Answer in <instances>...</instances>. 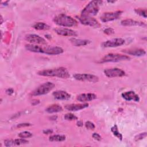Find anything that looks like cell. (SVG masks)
Instances as JSON below:
<instances>
[{
    "instance_id": "26",
    "label": "cell",
    "mask_w": 147,
    "mask_h": 147,
    "mask_svg": "<svg viewBox=\"0 0 147 147\" xmlns=\"http://www.w3.org/2000/svg\"><path fill=\"white\" fill-rule=\"evenodd\" d=\"M18 136L20 138H26L31 137L32 136V134L28 131H24L20 133Z\"/></svg>"
},
{
    "instance_id": "13",
    "label": "cell",
    "mask_w": 147,
    "mask_h": 147,
    "mask_svg": "<svg viewBox=\"0 0 147 147\" xmlns=\"http://www.w3.org/2000/svg\"><path fill=\"white\" fill-rule=\"evenodd\" d=\"M55 32L59 35L62 36H77L78 33L76 31L64 28H56L54 29Z\"/></svg>"
},
{
    "instance_id": "25",
    "label": "cell",
    "mask_w": 147,
    "mask_h": 147,
    "mask_svg": "<svg viewBox=\"0 0 147 147\" xmlns=\"http://www.w3.org/2000/svg\"><path fill=\"white\" fill-rule=\"evenodd\" d=\"M134 11L137 14H138L144 18H146L147 13H146V9H135Z\"/></svg>"
},
{
    "instance_id": "19",
    "label": "cell",
    "mask_w": 147,
    "mask_h": 147,
    "mask_svg": "<svg viewBox=\"0 0 147 147\" xmlns=\"http://www.w3.org/2000/svg\"><path fill=\"white\" fill-rule=\"evenodd\" d=\"M122 52H123L125 53H127L128 55L135 56H144L146 54V52L144 49H141V48H131V49H127L123 50Z\"/></svg>"
},
{
    "instance_id": "4",
    "label": "cell",
    "mask_w": 147,
    "mask_h": 147,
    "mask_svg": "<svg viewBox=\"0 0 147 147\" xmlns=\"http://www.w3.org/2000/svg\"><path fill=\"white\" fill-rule=\"evenodd\" d=\"M102 1H92L90 2L83 9L81 13L82 16L92 17L95 16L99 11V5L102 3Z\"/></svg>"
},
{
    "instance_id": "8",
    "label": "cell",
    "mask_w": 147,
    "mask_h": 147,
    "mask_svg": "<svg viewBox=\"0 0 147 147\" xmlns=\"http://www.w3.org/2000/svg\"><path fill=\"white\" fill-rule=\"evenodd\" d=\"M73 76L76 80L83 82L96 83L99 80V78L97 76L88 74H75Z\"/></svg>"
},
{
    "instance_id": "3",
    "label": "cell",
    "mask_w": 147,
    "mask_h": 147,
    "mask_svg": "<svg viewBox=\"0 0 147 147\" xmlns=\"http://www.w3.org/2000/svg\"><path fill=\"white\" fill-rule=\"evenodd\" d=\"M53 21L57 25L64 27H72L78 24V22L74 18L64 14H60L55 17Z\"/></svg>"
},
{
    "instance_id": "32",
    "label": "cell",
    "mask_w": 147,
    "mask_h": 147,
    "mask_svg": "<svg viewBox=\"0 0 147 147\" xmlns=\"http://www.w3.org/2000/svg\"><path fill=\"white\" fill-rule=\"evenodd\" d=\"M103 32L106 34H112L114 33V30L111 28H108L105 29Z\"/></svg>"
},
{
    "instance_id": "28",
    "label": "cell",
    "mask_w": 147,
    "mask_h": 147,
    "mask_svg": "<svg viewBox=\"0 0 147 147\" xmlns=\"http://www.w3.org/2000/svg\"><path fill=\"white\" fill-rule=\"evenodd\" d=\"M14 143H15L16 145H20L25 144L28 143V141L25 140V138H22L15 139V140H14Z\"/></svg>"
},
{
    "instance_id": "22",
    "label": "cell",
    "mask_w": 147,
    "mask_h": 147,
    "mask_svg": "<svg viewBox=\"0 0 147 147\" xmlns=\"http://www.w3.org/2000/svg\"><path fill=\"white\" fill-rule=\"evenodd\" d=\"M33 28L36 30H48L49 29L50 26L48 24L44 22H39L34 24L33 25Z\"/></svg>"
},
{
    "instance_id": "31",
    "label": "cell",
    "mask_w": 147,
    "mask_h": 147,
    "mask_svg": "<svg viewBox=\"0 0 147 147\" xmlns=\"http://www.w3.org/2000/svg\"><path fill=\"white\" fill-rule=\"evenodd\" d=\"M146 137V132H144V133H140L139 134L137 135V136L135 137L134 139H135V140H136V141H137L141 140H142V139L145 138Z\"/></svg>"
},
{
    "instance_id": "14",
    "label": "cell",
    "mask_w": 147,
    "mask_h": 147,
    "mask_svg": "<svg viewBox=\"0 0 147 147\" xmlns=\"http://www.w3.org/2000/svg\"><path fill=\"white\" fill-rule=\"evenodd\" d=\"M96 98V95L94 93H84L81 94L77 96V100L80 102L85 103L93 100Z\"/></svg>"
},
{
    "instance_id": "24",
    "label": "cell",
    "mask_w": 147,
    "mask_h": 147,
    "mask_svg": "<svg viewBox=\"0 0 147 147\" xmlns=\"http://www.w3.org/2000/svg\"><path fill=\"white\" fill-rule=\"evenodd\" d=\"M111 131L113 133V134H114V136H115L116 137H117L119 140H122V135L118 131V127H117V126L116 125H114L111 128Z\"/></svg>"
},
{
    "instance_id": "36",
    "label": "cell",
    "mask_w": 147,
    "mask_h": 147,
    "mask_svg": "<svg viewBox=\"0 0 147 147\" xmlns=\"http://www.w3.org/2000/svg\"><path fill=\"white\" fill-rule=\"evenodd\" d=\"M52 132H53L52 130H51V129H46V130H44L43 131V133L44 134H51Z\"/></svg>"
},
{
    "instance_id": "12",
    "label": "cell",
    "mask_w": 147,
    "mask_h": 147,
    "mask_svg": "<svg viewBox=\"0 0 147 147\" xmlns=\"http://www.w3.org/2000/svg\"><path fill=\"white\" fill-rule=\"evenodd\" d=\"M105 75L110 78H116V77H122L125 75V72L118 68H109L104 70Z\"/></svg>"
},
{
    "instance_id": "37",
    "label": "cell",
    "mask_w": 147,
    "mask_h": 147,
    "mask_svg": "<svg viewBox=\"0 0 147 147\" xmlns=\"http://www.w3.org/2000/svg\"><path fill=\"white\" fill-rule=\"evenodd\" d=\"M77 125L78 126H83V122L80 121H79L78 122H77Z\"/></svg>"
},
{
    "instance_id": "9",
    "label": "cell",
    "mask_w": 147,
    "mask_h": 147,
    "mask_svg": "<svg viewBox=\"0 0 147 147\" xmlns=\"http://www.w3.org/2000/svg\"><path fill=\"white\" fill-rule=\"evenodd\" d=\"M78 19L80 23L83 25L92 26L94 28H99L100 26L99 22L92 17L80 16V17H78Z\"/></svg>"
},
{
    "instance_id": "34",
    "label": "cell",
    "mask_w": 147,
    "mask_h": 147,
    "mask_svg": "<svg viewBox=\"0 0 147 147\" xmlns=\"http://www.w3.org/2000/svg\"><path fill=\"white\" fill-rule=\"evenodd\" d=\"M31 124L29 123H19L17 125V127H26V126H30Z\"/></svg>"
},
{
    "instance_id": "30",
    "label": "cell",
    "mask_w": 147,
    "mask_h": 147,
    "mask_svg": "<svg viewBox=\"0 0 147 147\" xmlns=\"http://www.w3.org/2000/svg\"><path fill=\"white\" fill-rule=\"evenodd\" d=\"M85 126L87 129L90 130H94L95 127V125L91 121H87L85 123Z\"/></svg>"
},
{
    "instance_id": "33",
    "label": "cell",
    "mask_w": 147,
    "mask_h": 147,
    "mask_svg": "<svg viewBox=\"0 0 147 147\" xmlns=\"http://www.w3.org/2000/svg\"><path fill=\"white\" fill-rule=\"evenodd\" d=\"M92 138H93L94 140H96V141H100V140H101V139H102L101 136H100L99 134H98V133H94L92 134Z\"/></svg>"
},
{
    "instance_id": "6",
    "label": "cell",
    "mask_w": 147,
    "mask_h": 147,
    "mask_svg": "<svg viewBox=\"0 0 147 147\" xmlns=\"http://www.w3.org/2000/svg\"><path fill=\"white\" fill-rule=\"evenodd\" d=\"M55 86V85L51 82H45L41 84L40 86L37 87L34 90H33L31 92V95L33 96H38L47 94L49 92L52 90H53Z\"/></svg>"
},
{
    "instance_id": "2",
    "label": "cell",
    "mask_w": 147,
    "mask_h": 147,
    "mask_svg": "<svg viewBox=\"0 0 147 147\" xmlns=\"http://www.w3.org/2000/svg\"><path fill=\"white\" fill-rule=\"evenodd\" d=\"M37 74L42 76L57 77L63 79H67L69 77V74L67 68L62 67L56 68L41 70L38 71Z\"/></svg>"
},
{
    "instance_id": "15",
    "label": "cell",
    "mask_w": 147,
    "mask_h": 147,
    "mask_svg": "<svg viewBox=\"0 0 147 147\" xmlns=\"http://www.w3.org/2000/svg\"><path fill=\"white\" fill-rule=\"evenodd\" d=\"M121 24L122 26H146L145 23L139 21H136L133 19H125L122 20L121 22Z\"/></svg>"
},
{
    "instance_id": "29",
    "label": "cell",
    "mask_w": 147,
    "mask_h": 147,
    "mask_svg": "<svg viewBox=\"0 0 147 147\" xmlns=\"http://www.w3.org/2000/svg\"><path fill=\"white\" fill-rule=\"evenodd\" d=\"M4 144L6 146H16L14 140H6L4 141Z\"/></svg>"
},
{
    "instance_id": "27",
    "label": "cell",
    "mask_w": 147,
    "mask_h": 147,
    "mask_svg": "<svg viewBox=\"0 0 147 147\" xmlns=\"http://www.w3.org/2000/svg\"><path fill=\"white\" fill-rule=\"evenodd\" d=\"M64 119L67 121H73L78 119V117L72 113H67L64 115Z\"/></svg>"
},
{
    "instance_id": "10",
    "label": "cell",
    "mask_w": 147,
    "mask_h": 147,
    "mask_svg": "<svg viewBox=\"0 0 147 147\" xmlns=\"http://www.w3.org/2000/svg\"><path fill=\"white\" fill-rule=\"evenodd\" d=\"M25 39L30 44H32L44 45L47 44V41L44 38L35 34H26L25 37Z\"/></svg>"
},
{
    "instance_id": "20",
    "label": "cell",
    "mask_w": 147,
    "mask_h": 147,
    "mask_svg": "<svg viewBox=\"0 0 147 147\" xmlns=\"http://www.w3.org/2000/svg\"><path fill=\"white\" fill-rule=\"evenodd\" d=\"M71 43L76 47L84 46L88 44L90 41L88 40H83V39H76V38H71L70 39Z\"/></svg>"
},
{
    "instance_id": "21",
    "label": "cell",
    "mask_w": 147,
    "mask_h": 147,
    "mask_svg": "<svg viewBox=\"0 0 147 147\" xmlns=\"http://www.w3.org/2000/svg\"><path fill=\"white\" fill-rule=\"evenodd\" d=\"M63 110V108L61 106L57 104H53L49 106L46 109L45 111L48 113H58L61 111Z\"/></svg>"
},
{
    "instance_id": "1",
    "label": "cell",
    "mask_w": 147,
    "mask_h": 147,
    "mask_svg": "<svg viewBox=\"0 0 147 147\" xmlns=\"http://www.w3.org/2000/svg\"><path fill=\"white\" fill-rule=\"evenodd\" d=\"M26 49L30 52L42 53L49 55H56L62 53L64 50L59 47L55 46H40L36 44H29L26 45Z\"/></svg>"
},
{
    "instance_id": "35",
    "label": "cell",
    "mask_w": 147,
    "mask_h": 147,
    "mask_svg": "<svg viewBox=\"0 0 147 147\" xmlns=\"http://www.w3.org/2000/svg\"><path fill=\"white\" fill-rule=\"evenodd\" d=\"M6 92L8 95H11L14 92V90L12 88H8V89L6 90Z\"/></svg>"
},
{
    "instance_id": "18",
    "label": "cell",
    "mask_w": 147,
    "mask_h": 147,
    "mask_svg": "<svg viewBox=\"0 0 147 147\" xmlns=\"http://www.w3.org/2000/svg\"><path fill=\"white\" fill-rule=\"evenodd\" d=\"M122 97L125 100L127 101L133 100L135 102H138L140 100V98L138 95H137L133 91H129L123 92L122 94Z\"/></svg>"
},
{
    "instance_id": "5",
    "label": "cell",
    "mask_w": 147,
    "mask_h": 147,
    "mask_svg": "<svg viewBox=\"0 0 147 147\" xmlns=\"http://www.w3.org/2000/svg\"><path fill=\"white\" fill-rule=\"evenodd\" d=\"M130 57L127 55H122L119 53H109L105 55L99 61V63H107V62H118L123 60H129Z\"/></svg>"
},
{
    "instance_id": "7",
    "label": "cell",
    "mask_w": 147,
    "mask_h": 147,
    "mask_svg": "<svg viewBox=\"0 0 147 147\" xmlns=\"http://www.w3.org/2000/svg\"><path fill=\"white\" fill-rule=\"evenodd\" d=\"M122 11L118 10L113 12H106L103 13L100 17V19L103 22L112 21L119 18L122 13Z\"/></svg>"
},
{
    "instance_id": "11",
    "label": "cell",
    "mask_w": 147,
    "mask_h": 147,
    "mask_svg": "<svg viewBox=\"0 0 147 147\" xmlns=\"http://www.w3.org/2000/svg\"><path fill=\"white\" fill-rule=\"evenodd\" d=\"M125 41L124 39L121 38H115L111 40H107L102 43L101 45L103 48H113L118 47L122 45L125 43Z\"/></svg>"
},
{
    "instance_id": "16",
    "label": "cell",
    "mask_w": 147,
    "mask_h": 147,
    "mask_svg": "<svg viewBox=\"0 0 147 147\" xmlns=\"http://www.w3.org/2000/svg\"><path fill=\"white\" fill-rule=\"evenodd\" d=\"M88 106V104L87 103H77V104H69L65 106V109L68 111H76L78 110H82L85 109Z\"/></svg>"
},
{
    "instance_id": "17",
    "label": "cell",
    "mask_w": 147,
    "mask_h": 147,
    "mask_svg": "<svg viewBox=\"0 0 147 147\" xmlns=\"http://www.w3.org/2000/svg\"><path fill=\"white\" fill-rule=\"evenodd\" d=\"M53 97L57 100H68L71 98V95L67 92L62 90H57L52 93Z\"/></svg>"
},
{
    "instance_id": "23",
    "label": "cell",
    "mask_w": 147,
    "mask_h": 147,
    "mask_svg": "<svg viewBox=\"0 0 147 147\" xmlns=\"http://www.w3.org/2000/svg\"><path fill=\"white\" fill-rule=\"evenodd\" d=\"M65 140V136L64 135L55 134L51 136L49 138V141L51 142H62Z\"/></svg>"
}]
</instances>
